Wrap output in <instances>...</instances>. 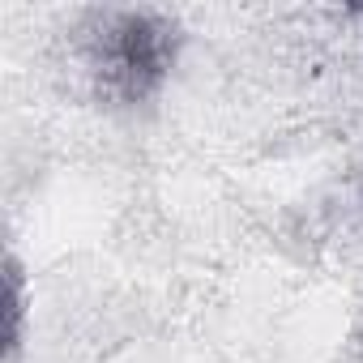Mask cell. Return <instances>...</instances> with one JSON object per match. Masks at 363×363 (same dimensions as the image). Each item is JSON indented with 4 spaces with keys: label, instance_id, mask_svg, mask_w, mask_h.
<instances>
[{
    "label": "cell",
    "instance_id": "6da1fadb",
    "mask_svg": "<svg viewBox=\"0 0 363 363\" xmlns=\"http://www.w3.org/2000/svg\"><path fill=\"white\" fill-rule=\"evenodd\" d=\"M175 60V30L154 13H111L90 39V69L120 103H145Z\"/></svg>",
    "mask_w": 363,
    "mask_h": 363
},
{
    "label": "cell",
    "instance_id": "7a4b0ae2",
    "mask_svg": "<svg viewBox=\"0 0 363 363\" xmlns=\"http://www.w3.org/2000/svg\"><path fill=\"white\" fill-rule=\"evenodd\" d=\"M22 346V269L9 261V354Z\"/></svg>",
    "mask_w": 363,
    "mask_h": 363
}]
</instances>
